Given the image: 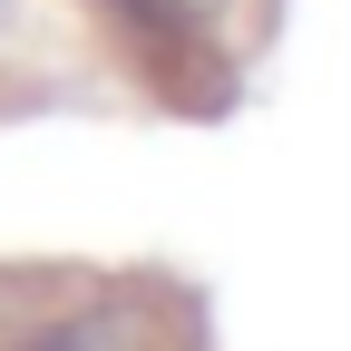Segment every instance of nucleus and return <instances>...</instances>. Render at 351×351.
<instances>
[{"mask_svg":"<svg viewBox=\"0 0 351 351\" xmlns=\"http://www.w3.org/2000/svg\"><path fill=\"white\" fill-rule=\"evenodd\" d=\"M20 351H166L156 341V313L137 293H108V302H78V313H59V322H29L20 332Z\"/></svg>","mask_w":351,"mask_h":351,"instance_id":"f257e3e1","label":"nucleus"}]
</instances>
